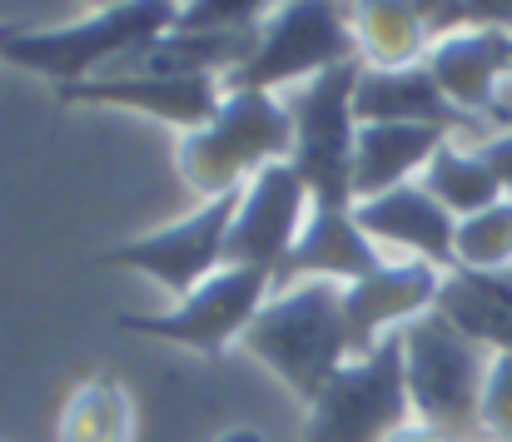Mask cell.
I'll use <instances>...</instances> for the list:
<instances>
[{
	"mask_svg": "<svg viewBox=\"0 0 512 442\" xmlns=\"http://www.w3.org/2000/svg\"><path fill=\"white\" fill-rule=\"evenodd\" d=\"M179 20V5L165 0H130V5H105L95 15H80L70 25H45V30H20L5 45V65L45 75L60 85H80L95 75H110L130 65L140 50H150L160 35H170Z\"/></svg>",
	"mask_w": 512,
	"mask_h": 442,
	"instance_id": "3957f363",
	"label": "cell"
},
{
	"mask_svg": "<svg viewBox=\"0 0 512 442\" xmlns=\"http://www.w3.org/2000/svg\"><path fill=\"white\" fill-rule=\"evenodd\" d=\"M453 269H473V274H503V269H512V199L473 214V219H458Z\"/></svg>",
	"mask_w": 512,
	"mask_h": 442,
	"instance_id": "7402d4cb",
	"label": "cell"
},
{
	"mask_svg": "<svg viewBox=\"0 0 512 442\" xmlns=\"http://www.w3.org/2000/svg\"><path fill=\"white\" fill-rule=\"evenodd\" d=\"M239 348L249 358H259L309 408L324 393V383L353 358L348 323H343V289L339 284L274 289Z\"/></svg>",
	"mask_w": 512,
	"mask_h": 442,
	"instance_id": "6da1fadb",
	"label": "cell"
},
{
	"mask_svg": "<svg viewBox=\"0 0 512 442\" xmlns=\"http://www.w3.org/2000/svg\"><path fill=\"white\" fill-rule=\"evenodd\" d=\"M353 219L358 229L373 239V249L388 259H418V264H433L443 274H453V234H458V219L423 189V184H403V189H388V194H373V199H358L353 204Z\"/></svg>",
	"mask_w": 512,
	"mask_h": 442,
	"instance_id": "5bb4252c",
	"label": "cell"
},
{
	"mask_svg": "<svg viewBox=\"0 0 512 442\" xmlns=\"http://www.w3.org/2000/svg\"><path fill=\"white\" fill-rule=\"evenodd\" d=\"M339 65H358L348 5H269L249 60L224 80V90H264V95H289Z\"/></svg>",
	"mask_w": 512,
	"mask_h": 442,
	"instance_id": "5b68a950",
	"label": "cell"
},
{
	"mask_svg": "<svg viewBox=\"0 0 512 442\" xmlns=\"http://www.w3.org/2000/svg\"><path fill=\"white\" fill-rule=\"evenodd\" d=\"M443 130H423V125H358V145H353V204L418 184L428 159L443 149Z\"/></svg>",
	"mask_w": 512,
	"mask_h": 442,
	"instance_id": "e0dca14e",
	"label": "cell"
},
{
	"mask_svg": "<svg viewBox=\"0 0 512 442\" xmlns=\"http://www.w3.org/2000/svg\"><path fill=\"white\" fill-rule=\"evenodd\" d=\"M60 105H110V110H140L160 125H174L179 135L199 130L214 120L224 105V80L209 75H135V70H110L80 85L55 90Z\"/></svg>",
	"mask_w": 512,
	"mask_h": 442,
	"instance_id": "4fadbf2b",
	"label": "cell"
},
{
	"mask_svg": "<svg viewBox=\"0 0 512 442\" xmlns=\"http://www.w3.org/2000/svg\"><path fill=\"white\" fill-rule=\"evenodd\" d=\"M383 264V254L373 249V239L358 229L353 209H324L314 204L274 289H289V284H358L363 274H373Z\"/></svg>",
	"mask_w": 512,
	"mask_h": 442,
	"instance_id": "9a60e30c",
	"label": "cell"
},
{
	"mask_svg": "<svg viewBox=\"0 0 512 442\" xmlns=\"http://www.w3.org/2000/svg\"><path fill=\"white\" fill-rule=\"evenodd\" d=\"M348 25H353V45H358V65L373 70H403V65H423L428 45H433V25L423 5H348Z\"/></svg>",
	"mask_w": 512,
	"mask_h": 442,
	"instance_id": "d6986e66",
	"label": "cell"
},
{
	"mask_svg": "<svg viewBox=\"0 0 512 442\" xmlns=\"http://www.w3.org/2000/svg\"><path fill=\"white\" fill-rule=\"evenodd\" d=\"M214 442H269V438H264L259 428H249V423H234V428H224Z\"/></svg>",
	"mask_w": 512,
	"mask_h": 442,
	"instance_id": "484cf974",
	"label": "cell"
},
{
	"mask_svg": "<svg viewBox=\"0 0 512 442\" xmlns=\"http://www.w3.org/2000/svg\"><path fill=\"white\" fill-rule=\"evenodd\" d=\"M438 294H443V269L418 264V259H383L358 284H343V323H348L353 358L373 353L383 338L433 313Z\"/></svg>",
	"mask_w": 512,
	"mask_h": 442,
	"instance_id": "7c38bea8",
	"label": "cell"
},
{
	"mask_svg": "<svg viewBox=\"0 0 512 442\" xmlns=\"http://www.w3.org/2000/svg\"><path fill=\"white\" fill-rule=\"evenodd\" d=\"M398 343H403V388H408L413 423L443 428L463 442L483 438L478 408H483V378L493 353L463 338L443 313H423L398 333Z\"/></svg>",
	"mask_w": 512,
	"mask_h": 442,
	"instance_id": "277c9868",
	"label": "cell"
},
{
	"mask_svg": "<svg viewBox=\"0 0 512 442\" xmlns=\"http://www.w3.org/2000/svg\"><path fill=\"white\" fill-rule=\"evenodd\" d=\"M478 428H483V438L512 442V353H493V363H488Z\"/></svg>",
	"mask_w": 512,
	"mask_h": 442,
	"instance_id": "603a6c76",
	"label": "cell"
},
{
	"mask_svg": "<svg viewBox=\"0 0 512 442\" xmlns=\"http://www.w3.org/2000/svg\"><path fill=\"white\" fill-rule=\"evenodd\" d=\"M309 209H314V199H309L304 179L294 174V164H269L264 174H254L239 189V204H234V219H229L224 264L279 279V269H284Z\"/></svg>",
	"mask_w": 512,
	"mask_h": 442,
	"instance_id": "30bf717a",
	"label": "cell"
},
{
	"mask_svg": "<svg viewBox=\"0 0 512 442\" xmlns=\"http://www.w3.org/2000/svg\"><path fill=\"white\" fill-rule=\"evenodd\" d=\"M289 149H294V120L284 110V95L224 90L214 120L179 135L174 164L179 179L194 189V199H224L239 194L269 164H289Z\"/></svg>",
	"mask_w": 512,
	"mask_h": 442,
	"instance_id": "7a4b0ae2",
	"label": "cell"
},
{
	"mask_svg": "<svg viewBox=\"0 0 512 442\" xmlns=\"http://www.w3.org/2000/svg\"><path fill=\"white\" fill-rule=\"evenodd\" d=\"M388 442H463V438H453V433H443V428H428V423H403Z\"/></svg>",
	"mask_w": 512,
	"mask_h": 442,
	"instance_id": "d4e9b609",
	"label": "cell"
},
{
	"mask_svg": "<svg viewBox=\"0 0 512 442\" xmlns=\"http://www.w3.org/2000/svg\"><path fill=\"white\" fill-rule=\"evenodd\" d=\"M508 80H512V70H508Z\"/></svg>",
	"mask_w": 512,
	"mask_h": 442,
	"instance_id": "83f0119b",
	"label": "cell"
},
{
	"mask_svg": "<svg viewBox=\"0 0 512 442\" xmlns=\"http://www.w3.org/2000/svg\"><path fill=\"white\" fill-rule=\"evenodd\" d=\"M403 423H413V408L403 388V343L393 333L324 383L309 403L304 442H388Z\"/></svg>",
	"mask_w": 512,
	"mask_h": 442,
	"instance_id": "52a82bcc",
	"label": "cell"
},
{
	"mask_svg": "<svg viewBox=\"0 0 512 442\" xmlns=\"http://www.w3.org/2000/svg\"><path fill=\"white\" fill-rule=\"evenodd\" d=\"M478 154L488 159V169L498 174L503 194L512 199V125L508 130H498V135H488V140H478Z\"/></svg>",
	"mask_w": 512,
	"mask_h": 442,
	"instance_id": "cb8c5ba5",
	"label": "cell"
},
{
	"mask_svg": "<svg viewBox=\"0 0 512 442\" xmlns=\"http://www.w3.org/2000/svg\"><path fill=\"white\" fill-rule=\"evenodd\" d=\"M433 313H443L478 348L512 353V269H503V274H473V269L443 274V294H438Z\"/></svg>",
	"mask_w": 512,
	"mask_h": 442,
	"instance_id": "ac0fdd59",
	"label": "cell"
},
{
	"mask_svg": "<svg viewBox=\"0 0 512 442\" xmlns=\"http://www.w3.org/2000/svg\"><path fill=\"white\" fill-rule=\"evenodd\" d=\"M353 85L358 65H339L284 95V110L294 120L289 164L304 179L309 199L324 209H353V145H358Z\"/></svg>",
	"mask_w": 512,
	"mask_h": 442,
	"instance_id": "8992f818",
	"label": "cell"
},
{
	"mask_svg": "<svg viewBox=\"0 0 512 442\" xmlns=\"http://www.w3.org/2000/svg\"><path fill=\"white\" fill-rule=\"evenodd\" d=\"M20 30H30V25H25V20H0V55H5V45H10Z\"/></svg>",
	"mask_w": 512,
	"mask_h": 442,
	"instance_id": "4316f807",
	"label": "cell"
},
{
	"mask_svg": "<svg viewBox=\"0 0 512 442\" xmlns=\"http://www.w3.org/2000/svg\"><path fill=\"white\" fill-rule=\"evenodd\" d=\"M274 294V279L269 274H254V269H219L214 279H204L189 298H179L165 313H120L115 323L125 333H140V338H160L174 348H194L204 358H219L229 353L234 343H244L249 323L259 318V308Z\"/></svg>",
	"mask_w": 512,
	"mask_h": 442,
	"instance_id": "ba28073f",
	"label": "cell"
},
{
	"mask_svg": "<svg viewBox=\"0 0 512 442\" xmlns=\"http://www.w3.org/2000/svg\"><path fill=\"white\" fill-rule=\"evenodd\" d=\"M428 75L438 80L443 100L468 115L473 125H503L512 115L503 110V85L512 70V30L508 25H458L433 35L428 55H423Z\"/></svg>",
	"mask_w": 512,
	"mask_h": 442,
	"instance_id": "8fae6325",
	"label": "cell"
},
{
	"mask_svg": "<svg viewBox=\"0 0 512 442\" xmlns=\"http://www.w3.org/2000/svg\"><path fill=\"white\" fill-rule=\"evenodd\" d=\"M353 115H358V125H423V130H443L453 140L463 130H473V120L458 115L443 100V90L428 75V65H403V70L358 65Z\"/></svg>",
	"mask_w": 512,
	"mask_h": 442,
	"instance_id": "2e32d148",
	"label": "cell"
},
{
	"mask_svg": "<svg viewBox=\"0 0 512 442\" xmlns=\"http://www.w3.org/2000/svg\"><path fill=\"white\" fill-rule=\"evenodd\" d=\"M234 204H239V194L199 199L184 219L160 224V229H150V234H135V239L115 244L100 264L145 274L150 284H160V289L179 303V298L194 294L204 279H214V274L224 269V244H229Z\"/></svg>",
	"mask_w": 512,
	"mask_h": 442,
	"instance_id": "9c48e42d",
	"label": "cell"
},
{
	"mask_svg": "<svg viewBox=\"0 0 512 442\" xmlns=\"http://www.w3.org/2000/svg\"><path fill=\"white\" fill-rule=\"evenodd\" d=\"M55 442H135V398L120 378L100 373L70 388L55 418Z\"/></svg>",
	"mask_w": 512,
	"mask_h": 442,
	"instance_id": "ffe728a7",
	"label": "cell"
},
{
	"mask_svg": "<svg viewBox=\"0 0 512 442\" xmlns=\"http://www.w3.org/2000/svg\"><path fill=\"white\" fill-rule=\"evenodd\" d=\"M453 219H473L493 204H503V184L498 174L488 169V159L478 154V145H463V140H443V149L428 159L423 179H418Z\"/></svg>",
	"mask_w": 512,
	"mask_h": 442,
	"instance_id": "44dd1931",
	"label": "cell"
}]
</instances>
